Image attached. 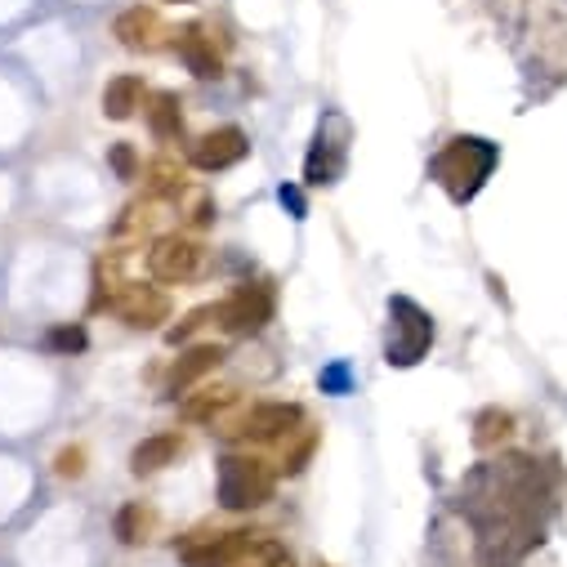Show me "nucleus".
<instances>
[{"label":"nucleus","mask_w":567,"mask_h":567,"mask_svg":"<svg viewBox=\"0 0 567 567\" xmlns=\"http://www.w3.org/2000/svg\"><path fill=\"white\" fill-rule=\"evenodd\" d=\"M496 157H501L496 144H487V138H474V134H461V138H452V144L439 153L434 175H439V184L456 202H470L487 184V175L496 171Z\"/></svg>","instance_id":"f257e3e1"},{"label":"nucleus","mask_w":567,"mask_h":567,"mask_svg":"<svg viewBox=\"0 0 567 567\" xmlns=\"http://www.w3.org/2000/svg\"><path fill=\"white\" fill-rule=\"evenodd\" d=\"M430 344H434V318L406 296L389 300V340H384L389 367H415L430 353Z\"/></svg>","instance_id":"f03ea898"},{"label":"nucleus","mask_w":567,"mask_h":567,"mask_svg":"<svg viewBox=\"0 0 567 567\" xmlns=\"http://www.w3.org/2000/svg\"><path fill=\"white\" fill-rule=\"evenodd\" d=\"M272 487H277V478L259 456L233 452L219 461V505L224 509H259L272 501Z\"/></svg>","instance_id":"7ed1b4c3"},{"label":"nucleus","mask_w":567,"mask_h":567,"mask_svg":"<svg viewBox=\"0 0 567 567\" xmlns=\"http://www.w3.org/2000/svg\"><path fill=\"white\" fill-rule=\"evenodd\" d=\"M219 322L224 331L233 336H255L272 322V287L268 281H246V287H237L224 305H219Z\"/></svg>","instance_id":"20e7f679"},{"label":"nucleus","mask_w":567,"mask_h":567,"mask_svg":"<svg viewBox=\"0 0 567 567\" xmlns=\"http://www.w3.org/2000/svg\"><path fill=\"white\" fill-rule=\"evenodd\" d=\"M300 424H305V411L296 402H259L241 415L233 439H241V443H281V439H291Z\"/></svg>","instance_id":"39448f33"},{"label":"nucleus","mask_w":567,"mask_h":567,"mask_svg":"<svg viewBox=\"0 0 567 567\" xmlns=\"http://www.w3.org/2000/svg\"><path fill=\"white\" fill-rule=\"evenodd\" d=\"M148 268H153V277L157 281H193V277H202V268H206V250L193 241V237H162L153 250H148Z\"/></svg>","instance_id":"423d86ee"},{"label":"nucleus","mask_w":567,"mask_h":567,"mask_svg":"<svg viewBox=\"0 0 567 567\" xmlns=\"http://www.w3.org/2000/svg\"><path fill=\"white\" fill-rule=\"evenodd\" d=\"M112 309L125 327H138V331H148V327H162L171 318V300L166 291L157 287H144V281H125V287L112 296Z\"/></svg>","instance_id":"0eeeda50"},{"label":"nucleus","mask_w":567,"mask_h":567,"mask_svg":"<svg viewBox=\"0 0 567 567\" xmlns=\"http://www.w3.org/2000/svg\"><path fill=\"white\" fill-rule=\"evenodd\" d=\"M259 532H215V536H193V540H184L179 545V558L188 563V567H228L250 540H255Z\"/></svg>","instance_id":"6e6552de"},{"label":"nucleus","mask_w":567,"mask_h":567,"mask_svg":"<svg viewBox=\"0 0 567 567\" xmlns=\"http://www.w3.org/2000/svg\"><path fill=\"white\" fill-rule=\"evenodd\" d=\"M246 153H250V144H246V134H241L237 125L210 130V134H202L197 144L188 148V157H193L197 171H228V166H237Z\"/></svg>","instance_id":"1a4fd4ad"},{"label":"nucleus","mask_w":567,"mask_h":567,"mask_svg":"<svg viewBox=\"0 0 567 567\" xmlns=\"http://www.w3.org/2000/svg\"><path fill=\"white\" fill-rule=\"evenodd\" d=\"M224 358H228V353H224L219 344H197V349H188V353L171 367V375H166V393H171V398H184V393H188L197 380H206Z\"/></svg>","instance_id":"9d476101"},{"label":"nucleus","mask_w":567,"mask_h":567,"mask_svg":"<svg viewBox=\"0 0 567 567\" xmlns=\"http://www.w3.org/2000/svg\"><path fill=\"white\" fill-rule=\"evenodd\" d=\"M112 32H116V41H121L125 50H157L162 37H166L157 10H148V6H134V10L116 14V28H112Z\"/></svg>","instance_id":"9b49d317"},{"label":"nucleus","mask_w":567,"mask_h":567,"mask_svg":"<svg viewBox=\"0 0 567 567\" xmlns=\"http://www.w3.org/2000/svg\"><path fill=\"white\" fill-rule=\"evenodd\" d=\"M175 50H179V59L188 63V72L202 76V81H210V76L224 72V63H219V54H215V41H210L202 28H184L179 41H175Z\"/></svg>","instance_id":"f8f14e48"},{"label":"nucleus","mask_w":567,"mask_h":567,"mask_svg":"<svg viewBox=\"0 0 567 567\" xmlns=\"http://www.w3.org/2000/svg\"><path fill=\"white\" fill-rule=\"evenodd\" d=\"M184 452V439L179 434H153V439H144L134 447V456H130V470L144 478V474H157V470H166L175 456Z\"/></svg>","instance_id":"ddd939ff"},{"label":"nucleus","mask_w":567,"mask_h":567,"mask_svg":"<svg viewBox=\"0 0 567 567\" xmlns=\"http://www.w3.org/2000/svg\"><path fill=\"white\" fill-rule=\"evenodd\" d=\"M340 171H344V144H331L327 134H318V144H313V153L305 162V179L318 188V184H336Z\"/></svg>","instance_id":"4468645a"},{"label":"nucleus","mask_w":567,"mask_h":567,"mask_svg":"<svg viewBox=\"0 0 567 567\" xmlns=\"http://www.w3.org/2000/svg\"><path fill=\"white\" fill-rule=\"evenodd\" d=\"M134 107H144V81L138 76H112L107 81V90H103V112L112 116V121H125V116H134Z\"/></svg>","instance_id":"2eb2a0df"},{"label":"nucleus","mask_w":567,"mask_h":567,"mask_svg":"<svg viewBox=\"0 0 567 567\" xmlns=\"http://www.w3.org/2000/svg\"><path fill=\"white\" fill-rule=\"evenodd\" d=\"M148 130L157 138H179L184 134V112H179V94L162 90L148 99Z\"/></svg>","instance_id":"dca6fc26"},{"label":"nucleus","mask_w":567,"mask_h":567,"mask_svg":"<svg viewBox=\"0 0 567 567\" xmlns=\"http://www.w3.org/2000/svg\"><path fill=\"white\" fill-rule=\"evenodd\" d=\"M112 532H116V540H121V545H144V540H148V532H153V509H148V505H138V501L121 505V509H116Z\"/></svg>","instance_id":"f3484780"},{"label":"nucleus","mask_w":567,"mask_h":567,"mask_svg":"<svg viewBox=\"0 0 567 567\" xmlns=\"http://www.w3.org/2000/svg\"><path fill=\"white\" fill-rule=\"evenodd\" d=\"M514 434V415L509 411H501V406H487V411H478V420H474V447H496V443H505Z\"/></svg>","instance_id":"a211bd4d"},{"label":"nucleus","mask_w":567,"mask_h":567,"mask_svg":"<svg viewBox=\"0 0 567 567\" xmlns=\"http://www.w3.org/2000/svg\"><path fill=\"white\" fill-rule=\"evenodd\" d=\"M228 567H291V554L259 532V536H255V540H250V545H246Z\"/></svg>","instance_id":"6ab92c4d"},{"label":"nucleus","mask_w":567,"mask_h":567,"mask_svg":"<svg viewBox=\"0 0 567 567\" xmlns=\"http://www.w3.org/2000/svg\"><path fill=\"white\" fill-rule=\"evenodd\" d=\"M237 402V389H202L197 398L184 402V415L188 420H215L219 411H228Z\"/></svg>","instance_id":"aec40b11"},{"label":"nucleus","mask_w":567,"mask_h":567,"mask_svg":"<svg viewBox=\"0 0 567 567\" xmlns=\"http://www.w3.org/2000/svg\"><path fill=\"white\" fill-rule=\"evenodd\" d=\"M148 184H153V193H157V197H179V193H184V175H179V162H171V157H157V162L148 166Z\"/></svg>","instance_id":"412c9836"},{"label":"nucleus","mask_w":567,"mask_h":567,"mask_svg":"<svg viewBox=\"0 0 567 567\" xmlns=\"http://www.w3.org/2000/svg\"><path fill=\"white\" fill-rule=\"evenodd\" d=\"M45 344H50L54 353H81V349L90 344V336H85V327L68 322V327H54V331L45 336Z\"/></svg>","instance_id":"4be33fe9"},{"label":"nucleus","mask_w":567,"mask_h":567,"mask_svg":"<svg viewBox=\"0 0 567 567\" xmlns=\"http://www.w3.org/2000/svg\"><path fill=\"white\" fill-rule=\"evenodd\" d=\"M313 452H318V434H305L296 447H287V456H281V474H305Z\"/></svg>","instance_id":"5701e85b"},{"label":"nucleus","mask_w":567,"mask_h":567,"mask_svg":"<svg viewBox=\"0 0 567 567\" xmlns=\"http://www.w3.org/2000/svg\"><path fill=\"white\" fill-rule=\"evenodd\" d=\"M107 166L116 171V179H138V153L130 144H112L107 148Z\"/></svg>","instance_id":"b1692460"},{"label":"nucleus","mask_w":567,"mask_h":567,"mask_svg":"<svg viewBox=\"0 0 567 567\" xmlns=\"http://www.w3.org/2000/svg\"><path fill=\"white\" fill-rule=\"evenodd\" d=\"M210 318H219V305H210V309H193V313H188L179 327H171V331H166V340H171V344H179V340H188L193 331H202Z\"/></svg>","instance_id":"393cba45"},{"label":"nucleus","mask_w":567,"mask_h":567,"mask_svg":"<svg viewBox=\"0 0 567 567\" xmlns=\"http://www.w3.org/2000/svg\"><path fill=\"white\" fill-rule=\"evenodd\" d=\"M54 474L59 478H81L85 474V452L81 447H63L59 461H54Z\"/></svg>","instance_id":"a878e982"},{"label":"nucleus","mask_w":567,"mask_h":567,"mask_svg":"<svg viewBox=\"0 0 567 567\" xmlns=\"http://www.w3.org/2000/svg\"><path fill=\"white\" fill-rule=\"evenodd\" d=\"M210 219H215V202H210L206 193H202V197H193V206H188V224H193V228H206Z\"/></svg>","instance_id":"bb28decb"},{"label":"nucleus","mask_w":567,"mask_h":567,"mask_svg":"<svg viewBox=\"0 0 567 567\" xmlns=\"http://www.w3.org/2000/svg\"><path fill=\"white\" fill-rule=\"evenodd\" d=\"M281 202H287L296 215H305V202H300V193H296V188H281Z\"/></svg>","instance_id":"cd10ccee"}]
</instances>
